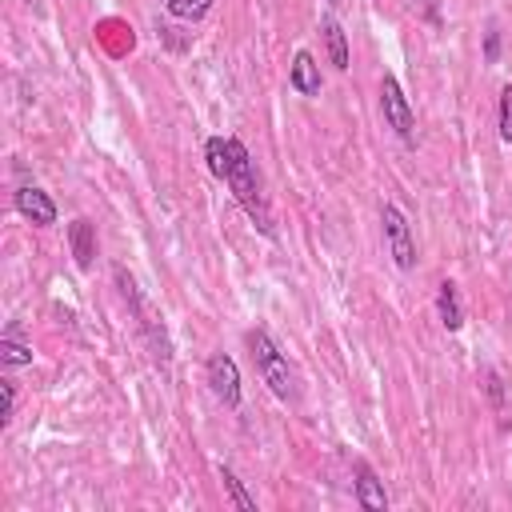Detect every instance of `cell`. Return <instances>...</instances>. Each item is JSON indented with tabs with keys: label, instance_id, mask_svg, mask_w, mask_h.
Returning <instances> with one entry per match:
<instances>
[{
	"label": "cell",
	"instance_id": "7",
	"mask_svg": "<svg viewBox=\"0 0 512 512\" xmlns=\"http://www.w3.org/2000/svg\"><path fill=\"white\" fill-rule=\"evenodd\" d=\"M352 472H356V504L368 508V512H384L388 508V492H384V480L372 472V464L356 460Z\"/></svg>",
	"mask_w": 512,
	"mask_h": 512
},
{
	"label": "cell",
	"instance_id": "3",
	"mask_svg": "<svg viewBox=\"0 0 512 512\" xmlns=\"http://www.w3.org/2000/svg\"><path fill=\"white\" fill-rule=\"evenodd\" d=\"M380 112H384V124H388L404 144L416 140L412 104H408V96H404V88H400V80H396L392 72H384V80H380Z\"/></svg>",
	"mask_w": 512,
	"mask_h": 512
},
{
	"label": "cell",
	"instance_id": "14",
	"mask_svg": "<svg viewBox=\"0 0 512 512\" xmlns=\"http://www.w3.org/2000/svg\"><path fill=\"white\" fill-rule=\"evenodd\" d=\"M216 472H220V480H224V492L232 496V504H236L240 512H256V500H252V496L244 492V484L236 480V472H232V468H224V464H220Z\"/></svg>",
	"mask_w": 512,
	"mask_h": 512
},
{
	"label": "cell",
	"instance_id": "9",
	"mask_svg": "<svg viewBox=\"0 0 512 512\" xmlns=\"http://www.w3.org/2000/svg\"><path fill=\"white\" fill-rule=\"evenodd\" d=\"M320 36H324V48H328V64L336 72H348V36H344V28L332 12L320 16Z\"/></svg>",
	"mask_w": 512,
	"mask_h": 512
},
{
	"label": "cell",
	"instance_id": "1",
	"mask_svg": "<svg viewBox=\"0 0 512 512\" xmlns=\"http://www.w3.org/2000/svg\"><path fill=\"white\" fill-rule=\"evenodd\" d=\"M224 184L232 188L236 204L248 212L256 232L276 236V224H272V212H268V200H264V188H260V176H256V160L248 156V148L236 136H228V176H224Z\"/></svg>",
	"mask_w": 512,
	"mask_h": 512
},
{
	"label": "cell",
	"instance_id": "18",
	"mask_svg": "<svg viewBox=\"0 0 512 512\" xmlns=\"http://www.w3.org/2000/svg\"><path fill=\"white\" fill-rule=\"evenodd\" d=\"M484 56H488V60L500 56V32H488V40H484Z\"/></svg>",
	"mask_w": 512,
	"mask_h": 512
},
{
	"label": "cell",
	"instance_id": "8",
	"mask_svg": "<svg viewBox=\"0 0 512 512\" xmlns=\"http://www.w3.org/2000/svg\"><path fill=\"white\" fill-rule=\"evenodd\" d=\"M288 84H292V92H300V96H320L324 80H320V64H316V56H312L308 48H300V52L292 56Z\"/></svg>",
	"mask_w": 512,
	"mask_h": 512
},
{
	"label": "cell",
	"instance_id": "6",
	"mask_svg": "<svg viewBox=\"0 0 512 512\" xmlns=\"http://www.w3.org/2000/svg\"><path fill=\"white\" fill-rule=\"evenodd\" d=\"M12 204H16V212H20L24 220H32L36 228H48V224H56V204H52V196H48L44 188H36V184H24V188H16Z\"/></svg>",
	"mask_w": 512,
	"mask_h": 512
},
{
	"label": "cell",
	"instance_id": "13",
	"mask_svg": "<svg viewBox=\"0 0 512 512\" xmlns=\"http://www.w3.org/2000/svg\"><path fill=\"white\" fill-rule=\"evenodd\" d=\"M0 364H4V368H24V364H32V344H20V340L4 336V340H0Z\"/></svg>",
	"mask_w": 512,
	"mask_h": 512
},
{
	"label": "cell",
	"instance_id": "16",
	"mask_svg": "<svg viewBox=\"0 0 512 512\" xmlns=\"http://www.w3.org/2000/svg\"><path fill=\"white\" fill-rule=\"evenodd\" d=\"M500 140L512 144V84L500 88Z\"/></svg>",
	"mask_w": 512,
	"mask_h": 512
},
{
	"label": "cell",
	"instance_id": "11",
	"mask_svg": "<svg viewBox=\"0 0 512 512\" xmlns=\"http://www.w3.org/2000/svg\"><path fill=\"white\" fill-rule=\"evenodd\" d=\"M436 316H440V324H444L448 332H460V324H464V308H460V292H456L452 280H444V284L436 288Z\"/></svg>",
	"mask_w": 512,
	"mask_h": 512
},
{
	"label": "cell",
	"instance_id": "19",
	"mask_svg": "<svg viewBox=\"0 0 512 512\" xmlns=\"http://www.w3.org/2000/svg\"><path fill=\"white\" fill-rule=\"evenodd\" d=\"M488 392H492L496 404H504V388H500V376L496 372H488Z\"/></svg>",
	"mask_w": 512,
	"mask_h": 512
},
{
	"label": "cell",
	"instance_id": "20",
	"mask_svg": "<svg viewBox=\"0 0 512 512\" xmlns=\"http://www.w3.org/2000/svg\"><path fill=\"white\" fill-rule=\"evenodd\" d=\"M324 4H328V8H336V4H340V0H324Z\"/></svg>",
	"mask_w": 512,
	"mask_h": 512
},
{
	"label": "cell",
	"instance_id": "4",
	"mask_svg": "<svg viewBox=\"0 0 512 512\" xmlns=\"http://www.w3.org/2000/svg\"><path fill=\"white\" fill-rule=\"evenodd\" d=\"M380 224H384V244H388V256L400 272H408L416 264V244H412V224L408 216L396 208V204H384L380 208Z\"/></svg>",
	"mask_w": 512,
	"mask_h": 512
},
{
	"label": "cell",
	"instance_id": "15",
	"mask_svg": "<svg viewBox=\"0 0 512 512\" xmlns=\"http://www.w3.org/2000/svg\"><path fill=\"white\" fill-rule=\"evenodd\" d=\"M164 8H168V16H172V20H188V24H192V20L208 16L212 0H168Z\"/></svg>",
	"mask_w": 512,
	"mask_h": 512
},
{
	"label": "cell",
	"instance_id": "2",
	"mask_svg": "<svg viewBox=\"0 0 512 512\" xmlns=\"http://www.w3.org/2000/svg\"><path fill=\"white\" fill-rule=\"evenodd\" d=\"M248 352H252V364H256V372H260V380L272 388V396H280V400H296V376H292V368H288V356L272 344V336L264 332V328H252L248 332Z\"/></svg>",
	"mask_w": 512,
	"mask_h": 512
},
{
	"label": "cell",
	"instance_id": "10",
	"mask_svg": "<svg viewBox=\"0 0 512 512\" xmlns=\"http://www.w3.org/2000/svg\"><path fill=\"white\" fill-rule=\"evenodd\" d=\"M68 248H72L76 268H92V260H96V228L88 220H72L68 224Z\"/></svg>",
	"mask_w": 512,
	"mask_h": 512
},
{
	"label": "cell",
	"instance_id": "5",
	"mask_svg": "<svg viewBox=\"0 0 512 512\" xmlns=\"http://www.w3.org/2000/svg\"><path fill=\"white\" fill-rule=\"evenodd\" d=\"M208 384H212V396L224 404V408H240V368L228 352H212L208 356Z\"/></svg>",
	"mask_w": 512,
	"mask_h": 512
},
{
	"label": "cell",
	"instance_id": "17",
	"mask_svg": "<svg viewBox=\"0 0 512 512\" xmlns=\"http://www.w3.org/2000/svg\"><path fill=\"white\" fill-rule=\"evenodd\" d=\"M0 392H4V412H0V424H8V420H12V412H16V380H0Z\"/></svg>",
	"mask_w": 512,
	"mask_h": 512
},
{
	"label": "cell",
	"instance_id": "12",
	"mask_svg": "<svg viewBox=\"0 0 512 512\" xmlns=\"http://www.w3.org/2000/svg\"><path fill=\"white\" fill-rule=\"evenodd\" d=\"M204 160H208V172L216 180H224L228 176V140L224 136H208L204 140Z\"/></svg>",
	"mask_w": 512,
	"mask_h": 512
}]
</instances>
